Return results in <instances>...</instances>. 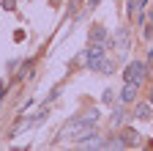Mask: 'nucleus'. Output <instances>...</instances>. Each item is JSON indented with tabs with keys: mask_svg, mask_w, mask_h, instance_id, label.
Here are the masks:
<instances>
[{
	"mask_svg": "<svg viewBox=\"0 0 153 151\" xmlns=\"http://www.w3.org/2000/svg\"><path fill=\"white\" fill-rule=\"evenodd\" d=\"M101 118V113L99 110H88V113H82V116H74V118H68L66 124H63V129H60V137H74V140H82V137H88V135H93V126H96V121Z\"/></svg>",
	"mask_w": 153,
	"mask_h": 151,
	"instance_id": "nucleus-1",
	"label": "nucleus"
},
{
	"mask_svg": "<svg viewBox=\"0 0 153 151\" xmlns=\"http://www.w3.org/2000/svg\"><path fill=\"white\" fill-rule=\"evenodd\" d=\"M134 116L142 118V121H148V118H150V104H140L137 110H134Z\"/></svg>",
	"mask_w": 153,
	"mask_h": 151,
	"instance_id": "nucleus-8",
	"label": "nucleus"
},
{
	"mask_svg": "<svg viewBox=\"0 0 153 151\" xmlns=\"http://www.w3.org/2000/svg\"><path fill=\"white\" fill-rule=\"evenodd\" d=\"M3 8H6V11H14V8H16V0H3Z\"/></svg>",
	"mask_w": 153,
	"mask_h": 151,
	"instance_id": "nucleus-9",
	"label": "nucleus"
},
{
	"mask_svg": "<svg viewBox=\"0 0 153 151\" xmlns=\"http://www.w3.org/2000/svg\"><path fill=\"white\" fill-rule=\"evenodd\" d=\"M137 88H140L137 83H126L123 91H120V99H123V102H134V96H137Z\"/></svg>",
	"mask_w": 153,
	"mask_h": 151,
	"instance_id": "nucleus-5",
	"label": "nucleus"
},
{
	"mask_svg": "<svg viewBox=\"0 0 153 151\" xmlns=\"http://www.w3.org/2000/svg\"><path fill=\"white\" fill-rule=\"evenodd\" d=\"M142 6H145V0H142V3H140V8H142Z\"/></svg>",
	"mask_w": 153,
	"mask_h": 151,
	"instance_id": "nucleus-14",
	"label": "nucleus"
},
{
	"mask_svg": "<svg viewBox=\"0 0 153 151\" xmlns=\"http://www.w3.org/2000/svg\"><path fill=\"white\" fill-rule=\"evenodd\" d=\"M120 140H123V146H137L140 143V132L137 129H123Z\"/></svg>",
	"mask_w": 153,
	"mask_h": 151,
	"instance_id": "nucleus-4",
	"label": "nucleus"
},
{
	"mask_svg": "<svg viewBox=\"0 0 153 151\" xmlns=\"http://www.w3.org/2000/svg\"><path fill=\"white\" fill-rule=\"evenodd\" d=\"M145 71H148V69H145L142 61H131V63L123 69V80H126V83H137V85H140V83L145 80Z\"/></svg>",
	"mask_w": 153,
	"mask_h": 151,
	"instance_id": "nucleus-3",
	"label": "nucleus"
},
{
	"mask_svg": "<svg viewBox=\"0 0 153 151\" xmlns=\"http://www.w3.org/2000/svg\"><path fill=\"white\" fill-rule=\"evenodd\" d=\"M82 61H85L88 69H99V71H101V66H104V61H107L104 44H90V47L85 50V55H82Z\"/></svg>",
	"mask_w": 153,
	"mask_h": 151,
	"instance_id": "nucleus-2",
	"label": "nucleus"
},
{
	"mask_svg": "<svg viewBox=\"0 0 153 151\" xmlns=\"http://www.w3.org/2000/svg\"><path fill=\"white\" fill-rule=\"evenodd\" d=\"M104 39H107V30H104L101 25H99V28H93V30H90V41H96V44H101Z\"/></svg>",
	"mask_w": 153,
	"mask_h": 151,
	"instance_id": "nucleus-7",
	"label": "nucleus"
},
{
	"mask_svg": "<svg viewBox=\"0 0 153 151\" xmlns=\"http://www.w3.org/2000/svg\"><path fill=\"white\" fill-rule=\"evenodd\" d=\"M6 96V83H0V99Z\"/></svg>",
	"mask_w": 153,
	"mask_h": 151,
	"instance_id": "nucleus-11",
	"label": "nucleus"
},
{
	"mask_svg": "<svg viewBox=\"0 0 153 151\" xmlns=\"http://www.w3.org/2000/svg\"><path fill=\"white\" fill-rule=\"evenodd\" d=\"M88 6H90V8H96V6H99V0H90V3H88Z\"/></svg>",
	"mask_w": 153,
	"mask_h": 151,
	"instance_id": "nucleus-12",
	"label": "nucleus"
},
{
	"mask_svg": "<svg viewBox=\"0 0 153 151\" xmlns=\"http://www.w3.org/2000/svg\"><path fill=\"white\" fill-rule=\"evenodd\" d=\"M115 44H118V50H128V28H118V33H115Z\"/></svg>",
	"mask_w": 153,
	"mask_h": 151,
	"instance_id": "nucleus-6",
	"label": "nucleus"
},
{
	"mask_svg": "<svg viewBox=\"0 0 153 151\" xmlns=\"http://www.w3.org/2000/svg\"><path fill=\"white\" fill-rule=\"evenodd\" d=\"M150 107H153V91H150Z\"/></svg>",
	"mask_w": 153,
	"mask_h": 151,
	"instance_id": "nucleus-13",
	"label": "nucleus"
},
{
	"mask_svg": "<svg viewBox=\"0 0 153 151\" xmlns=\"http://www.w3.org/2000/svg\"><path fill=\"white\" fill-rule=\"evenodd\" d=\"M120 121H123V113H120V110H118V113H115V116H112V124H115V126H118V124H120Z\"/></svg>",
	"mask_w": 153,
	"mask_h": 151,
	"instance_id": "nucleus-10",
	"label": "nucleus"
}]
</instances>
